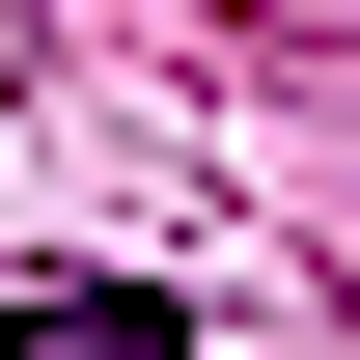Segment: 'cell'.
Here are the masks:
<instances>
[{
  "label": "cell",
  "mask_w": 360,
  "mask_h": 360,
  "mask_svg": "<svg viewBox=\"0 0 360 360\" xmlns=\"http://www.w3.org/2000/svg\"><path fill=\"white\" fill-rule=\"evenodd\" d=\"M0 360H194V305H167V277H28Z\"/></svg>",
  "instance_id": "obj_1"
}]
</instances>
